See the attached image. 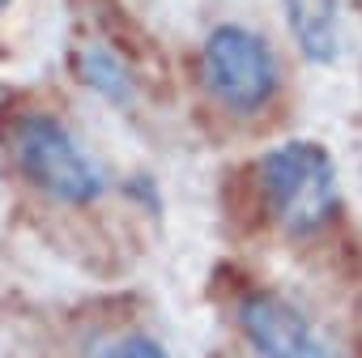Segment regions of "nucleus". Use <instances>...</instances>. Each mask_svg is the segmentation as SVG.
<instances>
[{
	"instance_id": "obj_5",
	"label": "nucleus",
	"mask_w": 362,
	"mask_h": 358,
	"mask_svg": "<svg viewBox=\"0 0 362 358\" xmlns=\"http://www.w3.org/2000/svg\"><path fill=\"white\" fill-rule=\"evenodd\" d=\"M294 47L311 64H332L341 56V0H281Z\"/></svg>"
},
{
	"instance_id": "obj_8",
	"label": "nucleus",
	"mask_w": 362,
	"mask_h": 358,
	"mask_svg": "<svg viewBox=\"0 0 362 358\" xmlns=\"http://www.w3.org/2000/svg\"><path fill=\"white\" fill-rule=\"evenodd\" d=\"M5 9H9V0H0V13H5Z\"/></svg>"
},
{
	"instance_id": "obj_4",
	"label": "nucleus",
	"mask_w": 362,
	"mask_h": 358,
	"mask_svg": "<svg viewBox=\"0 0 362 358\" xmlns=\"http://www.w3.org/2000/svg\"><path fill=\"white\" fill-rule=\"evenodd\" d=\"M239 328L256 358H337L328 337L281 294L252 290L239 299Z\"/></svg>"
},
{
	"instance_id": "obj_3",
	"label": "nucleus",
	"mask_w": 362,
	"mask_h": 358,
	"mask_svg": "<svg viewBox=\"0 0 362 358\" xmlns=\"http://www.w3.org/2000/svg\"><path fill=\"white\" fill-rule=\"evenodd\" d=\"M201 69H205L209 94L230 115L264 111L277 98V86H281V69H277V56H273L269 39L239 26V22H226V26L209 30L205 47H201Z\"/></svg>"
},
{
	"instance_id": "obj_6",
	"label": "nucleus",
	"mask_w": 362,
	"mask_h": 358,
	"mask_svg": "<svg viewBox=\"0 0 362 358\" xmlns=\"http://www.w3.org/2000/svg\"><path fill=\"white\" fill-rule=\"evenodd\" d=\"M73 69L81 77V86H90L98 98H107L111 107H136L141 90H136V77L132 69L124 64L119 52H111L107 43H81L73 52Z\"/></svg>"
},
{
	"instance_id": "obj_2",
	"label": "nucleus",
	"mask_w": 362,
	"mask_h": 358,
	"mask_svg": "<svg viewBox=\"0 0 362 358\" xmlns=\"http://www.w3.org/2000/svg\"><path fill=\"white\" fill-rule=\"evenodd\" d=\"M9 149L18 171L56 205H94L107 192V171L56 115H43V111L22 115L13 124Z\"/></svg>"
},
{
	"instance_id": "obj_1",
	"label": "nucleus",
	"mask_w": 362,
	"mask_h": 358,
	"mask_svg": "<svg viewBox=\"0 0 362 358\" xmlns=\"http://www.w3.org/2000/svg\"><path fill=\"white\" fill-rule=\"evenodd\" d=\"M260 188L273 209V218L307 239L324 231L337 214L341 188H337V162L320 141H281L260 158Z\"/></svg>"
},
{
	"instance_id": "obj_7",
	"label": "nucleus",
	"mask_w": 362,
	"mask_h": 358,
	"mask_svg": "<svg viewBox=\"0 0 362 358\" xmlns=\"http://www.w3.org/2000/svg\"><path fill=\"white\" fill-rule=\"evenodd\" d=\"M107 358H170L153 337H145V333H128V337H119L111 350H107Z\"/></svg>"
}]
</instances>
